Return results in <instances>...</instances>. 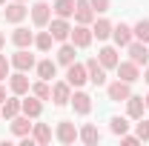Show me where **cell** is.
Masks as SVG:
<instances>
[{"mask_svg":"<svg viewBox=\"0 0 149 146\" xmlns=\"http://www.w3.org/2000/svg\"><path fill=\"white\" fill-rule=\"evenodd\" d=\"M135 135H138V140H141V143H143V140H149V120H143V117H141V120L135 123Z\"/></svg>","mask_w":149,"mask_h":146,"instance_id":"33","label":"cell"},{"mask_svg":"<svg viewBox=\"0 0 149 146\" xmlns=\"http://www.w3.org/2000/svg\"><path fill=\"white\" fill-rule=\"evenodd\" d=\"M9 89H12V95H29V92H32V83H29L26 72L9 74Z\"/></svg>","mask_w":149,"mask_h":146,"instance_id":"15","label":"cell"},{"mask_svg":"<svg viewBox=\"0 0 149 146\" xmlns=\"http://www.w3.org/2000/svg\"><path fill=\"white\" fill-rule=\"evenodd\" d=\"M3 46H6V35L0 32V52H3Z\"/></svg>","mask_w":149,"mask_h":146,"instance_id":"38","label":"cell"},{"mask_svg":"<svg viewBox=\"0 0 149 146\" xmlns=\"http://www.w3.org/2000/svg\"><path fill=\"white\" fill-rule=\"evenodd\" d=\"M132 83H126V80H112V83H106V97L109 100H115V103H126V97L132 95V89H129Z\"/></svg>","mask_w":149,"mask_h":146,"instance_id":"1","label":"cell"},{"mask_svg":"<svg viewBox=\"0 0 149 146\" xmlns=\"http://www.w3.org/2000/svg\"><path fill=\"white\" fill-rule=\"evenodd\" d=\"M112 40H115V46H129L132 40H135L132 26L129 23H115V26H112Z\"/></svg>","mask_w":149,"mask_h":146,"instance_id":"10","label":"cell"},{"mask_svg":"<svg viewBox=\"0 0 149 146\" xmlns=\"http://www.w3.org/2000/svg\"><path fill=\"white\" fill-rule=\"evenodd\" d=\"M52 43H55L52 32H37V35H35V46L40 49V52H49V49H52Z\"/></svg>","mask_w":149,"mask_h":146,"instance_id":"31","label":"cell"},{"mask_svg":"<svg viewBox=\"0 0 149 146\" xmlns=\"http://www.w3.org/2000/svg\"><path fill=\"white\" fill-rule=\"evenodd\" d=\"M97 60H100L103 69H115V66L120 63V57H118V49H115V46H103V49L97 52Z\"/></svg>","mask_w":149,"mask_h":146,"instance_id":"22","label":"cell"},{"mask_svg":"<svg viewBox=\"0 0 149 146\" xmlns=\"http://www.w3.org/2000/svg\"><path fill=\"white\" fill-rule=\"evenodd\" d=\"M115 72L120 80H126V83H135V80H141V66L135 63V60H120L118 66H115Z\"/></svg>","mask_w":149,"mask_h":146,"instance_id":"5","label":"cell"},{"mask_svg":"<svg viewBox=\"0 0 149 146\" xmlns=\"http://www.w3.org/2000/svg\"><path fill=\"white\" fill-rule=\"evenodd\" d=\"M29 15H32V23H35L37 29H43V26H49V20H52V6H49L46 0H37L35 6L29 9Z\"/></svg>","mask_w":149,"mask_h":146,"instance_id":"2","label":"cell"},{"mask_svg":"<svg viewBox=\"0 0 149 146\" xmlns=\"http://www.w3.org/2000/svg\"><path fill=\"white\" fill-rule=\"evenodd\" d=\"M77 140H83L86 146L100 143V132H97V126H92V123H83V126L77 129Z\"/></svg>","mask_w":149,"mask_h":146,"instance_id":"23","label":"cell"},{"mask_svg":"<svg viewBox=\"0 0 149 146\" xmlns=\"http://www.w3.org/2000/svg\"><path fill=\"white\" fill-rule=\"evenodd\" d=\"M49 32H52L55 40L66 43L69 35H72V26H69V20H66V17H55V20H49Z\"/></svg>","mask_w":149,"mask_h":146,"instance_id":"14","label":"cell"},{"mask_svg":"<svg viewBox=\"0 0 149 146\" xmlns=\"http://www.w3.org/2000/svg\"><path fill=\"white\" fill-rule=\"evenodd\" d=\"M9 69H12V60H6V55H0V80L9 77Z\"/></svg>","mask_w":149,"mask_h":146,"instance_id":"35","label":"cell"},{"mask_svg":"<svg viewBox=\"0 0 149 146\" xmlns=\"http://www.w3.org/2000/svg\"><path fill=\"white\" fill-rule=\"evenodd\" d=\"M126 49H129V60H135L138 66H146V63H149V46H146V43L132 40Z\"/></svg>","mask_w":149,"mask_h":146,"instance_id":"16","label":"cell"},{"mask_svg":"<svg viewBox=\"0 0 149 146\" xmlns=\"http://www.w3.org/2000/svg\"><path fill=\"white\" fill-rule=\"evenodd\" d=\"M9 123H12V135H15V138H26V135H32V126H35V123H32V117H29V115H23V112L15 115Z\"/></svg>","mask_w":149,"mask_h":146,"instance_id":"12","label":"cell"},{"mask_svg":"<svg viewBox=\"0 0 149 146\" xmlns=\"http://www.w3.org/2000/svg\"><path fill=\"white\" fill-rule=\"evenodd\" d=\"M69 103H72L74 112H77V115H83V117L92 112V97H89L86 92H80V89H74V92H72V100H69Z\"/></svg>","mask_w":149,"mask_h":146,"instance_id":"17","label":"cell"},{"mask_svg":"<svg viewBox=\"0 0 149 146\" xmlns=\"http://www.w3.org/2000/svg\"><path fill=\"white\" fill-rule=\"evenodd\" d=\"M143 80L149 83V66H143Z\"/></svg>","mask_w":149,"mask_h":146,"instance_id":"39","label":"cell"},{"mask_svg":"<svg viewBox=\"0 0 149 146\" xmlns=\"http://www.w3.org/2000/svg\"><path fill=\"white\" fill-rule=\"evenodd\" d=\"M0 3H6V0H0Z\"/></svg>","mask_w":149,"mask_h":146,"instance_id":"41","label":"cell"},{"mask_svg":"<svg viewBox=\"0 0 149 146\" xmlns=\"http://www.w3.org/2000/svg\"><path fill=\"white\" fill-rule=\"evenodd\" d=\"M143 112H146V100H143L141 95H129V97H126V117H129V120H141Z\"/></svg>","mask_w":149,"mask_h":146,"instance_id":"13","label":"cell"},{"mask_svg":"<svg viewBox=\"0 0 149 146\" xmlns=\"http://www.w3.org/2000/svg\"><path fill=\"white\" fill-rule=\"evenodd\" d=\"M112 20H106V17H95V23H92V35L97 37V40H109L112 37Z\"/></svg>","mask_w":149,"mask_h":146,"instance_id":"24","label":"cell"},{"mask_svg":"<svg viewBox=\"0 0 149 146\" xmlns=\"http://www.w3.org/2000/svg\"><path fill=\"white\" fill-rule=\"evenodd\" d=\"M20 112H23V115H29L32 120H37V117L43 115V100H40V97H35V95L29 92V97L20 103Z\"/></svg>","mask_w":149,"mask_h":146,"instance_id":"19","label":"cell"},{"mask_svg":"<svg viewBox=\"0 0 149 146\" xmlns=\"http://www.w3.org/2000/svg\"><path fill=\"white\" fill-rule=\"evenodd\" d=\"M143 100H146V109H149V95H146V97H143Z\"/></svg>","mask_w":149,"mask_h":146,"instance_id":"40","label":"cell"},{"mask_svg":"<svg viewBox=\"0 0 149 146\" xmlns=\"http://www.w3.org/2000/svg\"><path fill=\"white\" fill-rule=\"evenodd\" d=\"M20 95H12V97H6L3 103H0V117H6V120H12L15 115H20Z\"/></svg>","mask_w":149,"mask_h":146,"instance_id":"21","label":"cell"},{"mask_svg":"<svg viewBox=\"0 0 149 146\" xmlns=\"http://www.w3.org/2000/svg\"><path fill=\"white\" fill-rule=\"evenodd\" d=\"M132 32H135V40L149 43V20H138V23L132 26Z\"/></svg>","mask_w":149,"mask_h":146,"instance_id":"32","label":"cell"},{"mask_svg":"<svg viewBox=\"0 0 149 146\" xmlns=\"http://www.w3.org/2000/svg\"><path fill=\"white\" fill-rule=\"evenodd\" d=\"M86 74H89V83H95V86H106V69L100 66L97 57H89V60H86Z\"/></svg>","mask_w":149,"mask_h":146,"instance_id":"7","label":"cell"},{"mask_svg":"<svg viewBox=\"0 0 149 146\" xmlns=\"http://www.w3.org/2000/svg\"><path fill=\"white\" fill-rule=\"evenodd\" d=\"M95 9H92V3L89 0H77L74 3V23H83V26H92L95 23Z\"/></svg>","mask_w":149,"mask_h":146,"instance_id":"6","label":"cell"},{"mask_svg":"<svg viewBox=\"0 0 149 146\" xmlns=\"http://www.w3.org/2000/svg\"><path fill=\"white\" fill-rule=\"evenodd\" d=\"M32 95L40 97V100H52V86H49V80H37V83H32Z\"/></svg>","mask_w":149,"mask_h":146,"instance_id":"30","label":"cell"},{"mask_svg":"<svg viewBox=\"0 0 149 146\" xmlns=\"http://www.w3.org/2000/svg\"><path fill=\"white\" fill-rule=\"evenodd\" d=\"M66 80H69L72 89H80V86L89 80V74H86V63H77V60L69 63V66H66Z\"/></svg>","mask_w":149,"mask_h":146,"instance_id":"3","label":"cell"},{"mask_svg":"<svg viewBox=\"0 0 149 146\" xmlns=\"http://www.w3.org/2000/svg\"><path fill=\"white\" fill-rule=\"evenodd\" d=\"M32 138H35L37 146L52 143V126H49V123H35V126H32Z\"/></svg>","mask_w":149,"mask_h":146,"instance_id":"26","label":"cell"},{"mask_svg":"<svg viewBox=\"0 0 149 146\" xmlns=\"http://www.w3.org/2000/svg\"><path fill=\"white\" fill-rule=\"evenodd\" d=\"M9 60H12V66H15L17 72H32V69H35V66H37L35 55H29L26 49H17V52H15V55L9 57Z\"/></svg>","mask_w":149,"mask_h":146,"instance_id":"8","label":"cell"},{"mask_svg":"<svg viewBox=\"0 0 149 146\" xmlns=\"http://www.w3.org/2000/svg\"><path fill=\"white\" fill-rule=\"evenodd\" d=\"M109 132H112V135H118V138H120V135H126V132H129V117L115 115V117L109 120Z\"/></svg>","mask_w":149,"mask_h":146,"instance_id":"29","label":"cell"},{"mask_svg":"<svg viewBox=\"0 0 149 146\" xmlns=\"http://www.w3.org/2000/svg\"><path fill=\"white\" fill-rule=\"evenodd\" d=\"M89 3H92L95 15H106V12H109V6H112V0H89Z\"/></svg>","mask_w":149,"mask_h":146,"instance_id":"34","label":"cell"},{"mask_svg":"<svg viewBox=\"0 0 149 146\" xmlns=\"http://www.w3.org/2000/svg\"><path fill=\"white\" fill-rule=\"evenodd\" d=\"M20 3H26V0H20Z\"/></svg>","mask_w":149,"mask_h":146,"instance_id":"42","label":"cell"},{"mask_svg":"<svg viewBox=\"0 0 149 146\" xmlns=\"http://www.w3.org/2000/svg\"><path fill=\"white\" fill-rule=\"evenodd\" d=\"M52 100H55V106H66V103L72 100V86H69V80L52 83Z\"/></svg>","mask_w":149,"mask_h":146,"instance_id":"11","label":"cell"},{"mask_svg":"<svg viewBox=\"0 0 149 146\" xmlns=\"http://www.w3.org/2000/svg\"><path fill=\"white\" fill-rule=\"evenodd\" d=\"M6 23H20V20L29 15V9H26V3H20V0H12V3H6Z\"/></svg>","mask_w":149,"mask_h":146,"instance_id":"18","label":"cell"},{"mask_svg":"<svg viewBox=\"0 0 149 146\" xmlns=\"http://www.w3.org/2000/svg\"><path fill=\"white\" fill-rule=\"evenodd\" d=\"M55 138L60 143H74L77 140V126H74L72 120H57V129H55Z\"/></svg>","mask_w":149,"mask_h":146,"instance_id":"9","label":"cell"},{"mask_svg":"<svg viewBox=\"0 0 149 146\" xmlns=\"http://www.w3.org/2000/svg\"><path fill=\"white\" fill-rule=\"evenodd\" d=\"M35 72H37L40 80H52V77L57 74V60H49V57H46V60H37Z\"/></svg>","mask_w":149,"mask_h":146,"instance_id":"25","label":"cell"},{"mask_svg":"<svg viewBox=\"0 0 149 146\" xmlns=\"http://www.w3.org/2000/svg\"><path fill=\"white\" fill-rule=\"evenodd\" d=\"M69 40H72L77 49H86V46H92L95 35H92V29H89V26H83V23H74V26H72V35H69Z\"/></svg>","mask_w":149,"mask_h":146,"instance_id":"4","label":"cell"},{"mask_svg":"<svg viewBox=\"0 0 149 146\" xmlns=\"http://www.w3.org/2000/svg\"><path fill=\"white\" fill-rule=\"evenodd\" d=\"M120 143L123 146H135V143H141V140H138V135H129V132H126V135H120Z\"/></svg>","mask_w":149,"mask_h":146,"instance_id":"36","label":"cell"},{"mask_svg":"<svg viewBox=\"0 0 149 146\" xmlns=\"http://www.w3.org/2000/svg\"><path fill=\"white\" fill-rule=\"evenodd\" d=\"M74 3L77 0H55V6H52V12H55V17H74Z\"/></svg>","mask_w":149,"mask_h":146,"instance_id":"27","label":"cell"},{"mask_svg":"<svg viewBox=\"0 0 149 146\" xmlns=\"http://www.w3.org/2000/svg\"><path fill=\"white\" fill-rule=\"evenodd\" d=\"M6 100V86H3V80H0V103Z\"/></svg>","mask_w":149,"mask_h":146,"instance_id":"37","label":"cell"},{"mask_svg":"<svg viewBox=\"0 0 149 146\" xmlns=\"http://www.w3.org/2000/svg\"><path fill=\"white\" fill-rule=\"evenodd\" d=\"M12 43H15L17 49H29V46H35V32H29L26 26H17V29L12 32Z\"/></svg>","mask_w":149,"mask_h":146,"instance_id":"20","label":"cell"},{"mask_svg":"<svg viewBox=\"0 0 149 146\" xmlns=\"http://www.w3.org/2000/svg\"><path fill=\"white\" fill-rule=\"evenodd\" d=\"M74 52H77V46H74L72 40H69V43H63V46L57 49V63H60V66H69V63H74Z\"/></svg>","mask_w":149,"mask_h":146,"instance_id":"28","label":"cell"}]
</instances>
